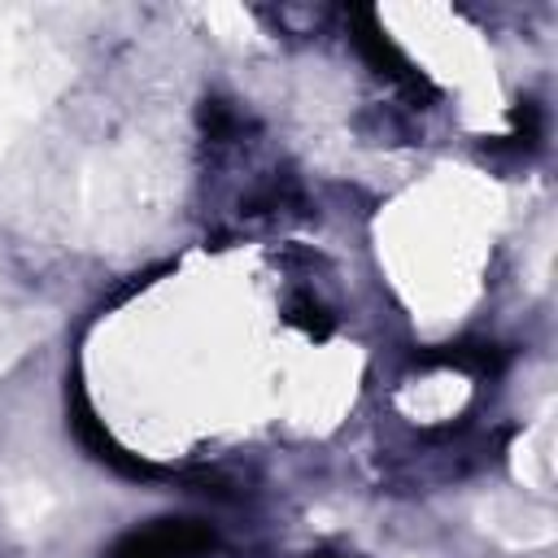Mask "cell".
Returning <instances> with one entry per match:
<instances>
[{"label":"cell","instance_id":"obj_3","mask_svg":"<svg viewBox=\"0 0 558 558\" xmlns=\"http://www.w3.org/2000/svg\"><path fill=\"white\" fill-rule=\"evenodd\" d=\"M349 35H353V48L362 52V61H366L379 78L397 83V87L410 92L414 100H436V87L410 65V57L388 39V31L379 26V17H375L371 9H349Z\"/></svg>","mask_w":558,"mask_h":558},{"label":"cell","instance_id":"obj_2","mask_svg":"<svg viewBox=\"0 0 558 558\" xmlns=\"http://www.w3.org/2000/svg\"><path fill=\"white\" fill-rule=\"evenodd\" d=\"M218 545L205 519H153L113 541L109 558H205Z\"/></svg>","mask_w":558,"mask_h":558},{"label":"cell","instance_id":"obj_4","mask_svg":"<svg viewBox=\"0 0 558 558\" xmlns=\"http://www.w3.org/2000/svg\"><path fill=\"white\" fill-rule=\"evenodd\" d=\"M501 362H506V353L488 340H458V344L414 353V366H458V371H471V375H497Z\"/></svg>","mask_w":558,"mask_h":558},{"label":"cell","instance_id":"obj_6","mask_svg":"<svg viewBox=\"0 0 558 558\" xmlns=\"http://www.w3.org/2000/svg\"><path fill=\"white\" fill-rule=\"evenodd\" d=\"M510 122H514V135H510L514 144H527V148H532V144L541 140V109H536L532 100H519V105L510 109Z\"/></svg>","mask_w":558,"mask_h":558},{"label":"cell","instance_id":"obj_8","mask_svg":"<svg viewBox=\"0 0 558 558\" xmlns=\"http://www.w3.org/2000/svg\"><path fill=\"white\" fill-rule=\"evenodd\" d=\"M310 558H336V554H327V549H318V554H310Z\"/></svg>","mask_w":558,"mask_h":558},{"label":"cell","instance_id":"obj_1","mask_svg":"<svg viewBox=\"0 0 558 558\" xmlns=\"http://www.w3.org/2000/svg\"><path fill=\"white\" fill-rule=\"evenodd\" d=\"M65 418H70V432H74V440L100 462V466H109V471H118V475H126V480H166L170 471L166 466H153V462H144L140 453H131V449H122L113 436H109V427L96 418V410H92V401H87V392H83V384H78V375L70 379V388H65Z\"/></svg>","mask_w":558,"mask_h":558},{"label":"cell","instance_id":"obj_7","mask_svg":"<svg viewBox=\"0 0 558 558\" xmlns=\"http://www.w3.org/2000/svg\"><path fill=\"white\" fill-rule=\"evenodd\" d=\"M201 122H205V131H209V135H227V131H231V113H227V105H222V100H205Z\"/></svg>","mask_w":558,"mask_h":558},{"label":"cell","instance_id":"obj_5","mask_svg":"<svg viewBox=\"0 0 558 558\" xmlns=\"http://www.w3.org/2000/svg\"><path fill=\"white\" fill-rule=\"evenodd\" d=\"M283 318L296 327V331H305V336H314V340H327L331 336V314L314 301V296H292L288 301V310H283Z\"/></svg>","mask_w":558,"mask_h":558}]
</instances>
